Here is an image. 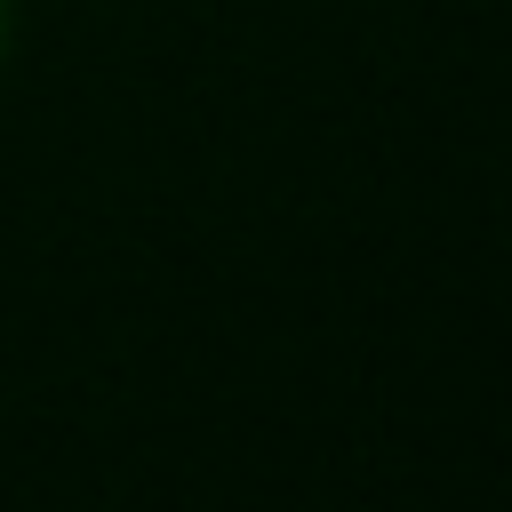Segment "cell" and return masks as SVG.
I'll return each instance as SVG.
<instances>
[{
    "label": "cell",
    "mask_w": 512,
    "mask_h": 512,
    "mask_svg": "<svg viewBox=\"0 0 512 512\" xmlns=\"http://www.w3.org/2000/svg\"><path fill=\"white\" fill-rule=\"evenodd\" d=\"M8 40H16V0H0V64H8Z\"/></svg>",
    "instance_id": "obj_1"
}]
</instances>
